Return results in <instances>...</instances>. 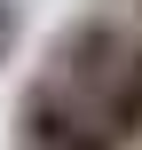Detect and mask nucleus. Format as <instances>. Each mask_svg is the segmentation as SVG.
I'll list each match as a JSON object with an SVG mask.
<instances>
[{
  "label": "nucleus",
  "instance_id": "nucleus-1",
  "mask_svg": "<svg viewBox=\"0 0 142 150\" xmlns=\"http://www.w3.org/2000/svg\"><path fill=\"white\" fill-rule=\"evenodd\" d=\"M126 47H134V24H119V16H79V24L63 32V47H55L47 79H63L71 95H87V103H95V95L119 79Z\"/></svg>",
  "mask_w": 142,
  "mask_h": 150
},
{
  "label": "nucleus",
  "instance_id": "nucleus-4",
  "mask_svg": "<svg viewBox=\"0 0 142 150\" xmlns=\"http://www.w3.org/2000/svg\"><path fill=\"white\" fill-rule=\"evenodd\" d=\"M134 40H142V0H134Z\"/></svg>",
  "mask_w": 142,
  "mask_h": 150
},
{
  "label": "nucleus",
  "instance_id": "nucleus-3",
  "mask_svg": "<svg viewBox=\"0 0 142 150\" xmlns=\"http://www.w3.org/2000/svg\"><path fill=\"white\" fill-rule=\"evenodd\" d=\"M16 47V0H0V55Z\"/></svg>",
  "mask_w": 142,
  "mask_h": 150
},
{
  "label": "nucleus",
  "instance_id": "nucleus-2",
  "mask_svg": "<svg viewBox=\"0 0 142 150\" xmlns=\"http://www.w3.org/2000/svg\"><path fill=\"white\" fill-rule=\"evenodd\" d=\"M95 111H103V127L119 134V142H142V40L126 47V63H119V79L95 95Z\"/></svg>",
  "mask_w": 142,
  "mask_h": 150
}]
</instances>
